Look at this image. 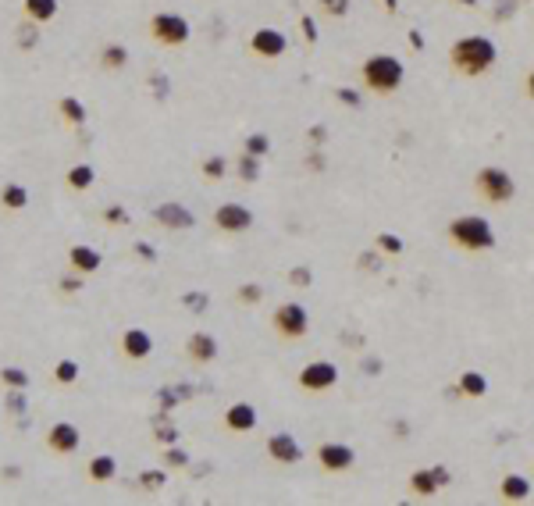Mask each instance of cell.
I'll list each match as a JSON object with an SVG mask.
<instances>
[{
	"label": "cell",
	"instance_id": "cell-42",
	"mask_svg": "<svg viewBox=\"0 0 534 506\" xmlns=\"http://www.w3.org/2000/svg\"><path fill=\"white\" fill-rule=\"evenodd\" d=\"M335 97H338L345 107H360V104H363V97H360V93H353V89H335Z\"/></svg>",
	"mask_w": 534,
	"mask_h": 506
},
{
	"label": "cell",
	"instance_id": "cell-45",
	"mask_svg": "<svg viewBox=\"0 0 534 506\" xmlns=\"http://www.w3.org/2000/svg\"><path fill=\"white\" fill-rule=\"evenodd\" d=\"M292 285H310L313 282V275H310V267H292Z\"/></svg>",
	"mask_w": 534,
	"mask_h": 506
},
{
	"label": "cell",
	"instance_id": "cell-17",
	"mask_svg": "<svg viewBox=\"0 0 534 506\" xmlns=\"http://www.w3.org/2000/svg\"><path fill=\"white\" fill-rule=\"evenodd\" d=\"M68 264H72V271H79V275H93V271H100L104 257H100V250H93L86 243H75L68 250Z\"/></svg>",
	"mask_w": 534,
	"mask_h": 506
},
{
	"label": "cell",
	"instance_id": "cell-7",
	"mask_svg": "<svg viewBox=\"0 0 534 506\" xmlns=\"http://www.w3.org/2000/svg\"><path fill=\"white\" fill-rule=\"evenodd\" d=\"M335 381H338V367L328 361H313L299 371V389H306V393H328V389H335Z\"/></svg>",
	"mask_w": 534,
	"mask_h": 506
},
{
	"label": "cell",
	"instance_id": "cell-31",
	"mask_svg": "<svg viewBox=\"0 0 534 506\" xmlns=\"http://www.w3.org/2000/svg\"><path fill=\"white\" fill-rule=\"evenodd\" d=\"M164 482H168V474H164V471H143V474H139V489H146V492L164 489Z\"/></svg>",
	"mask_w": 534,
	"mask_h": 506
},
{
	"label": "cell",
	"instance_id": "cell-23",
	"mask_svg": "<svg viewBox=\"0 0 534 506\" xmlns=\"http://www.w3.org/2000/svg\"><path fill=\"white\" fill-rule=\"evenodd\" d=\"M460 389H463L466 400H481V396L488 393V381H485V374H478V371H463V374H460Z\"/></svg>",
	"mask_w": 534,
	"mask_h": 506
},
{
	"label": "cell",
	"instance_id": "cell-51",
	"mask_svg": "<svg viewBox=\"0 0 534 506\" xmlns=\"http://www.w3.org/2000/svg\"><path fill=\"white\" fill-rule=\"evenodd\" d=\"M306 164H310L313 171H321V168H324V157H321V154H310V157H306Z\"/></svg>",
	"mask_w": 534,
	"mask_h": 506
},
{
	"label": "cell",
	"instance_id": "cell-30",
	"mask_svg": "<svg viewBox=\"0 0 534 506\" xmlns=\"http://www.w3.org/2000/svg\"><path fill=\"white\" fill-rule=\"evenodd\" d=\"M257 175H260V164H257V157L242 150V157H239V178H246V182H253Z\"/></svg>",
	"mask_w": 534,
	"mask_h": 506
},
{
	"label": "cell",
	"instance_id": "cell-35",
	"mask_svg": "<svg viewBox=\"0 0 534 506\" xmlns=\"http://www.w3.org/2000/svg\"><path fill=\"white\" fill-rule=\"evenodd\" d=\"M104 221L107 225H125V221H129V211H125L121 203H111L107 211H104Z\"/></svg>",
	"mask_w": 534,
	"mask_h": 506
},
{
	"label": "cell",
	"instance_id": "cell-5",
	"mask_svg": "<svg viewBox=\"0 0 534 506\" xmlns=\"http://www.w3.org/2000/svg\"><path fill=\"white\" fill-rule=\"evenodd\" d=\"M474 186H478V196L488 200V203H510L513 193H517L510 171H502V168H481Z\"/></svg>",
	"mask_w": 534,
	"mask_h": 506
},
{
	"label": "cell",
	"instance_id": "cell-27",
	"mask_svg": "<svg viewBox=\"0 0 534 506\" xmlns=\"http://www.w3.org/2000/svg\"><path fill=\"white\" fill-rule=\"evenodd\" d=\"M54 381H57V385H75V381H79V361H72V356L57 361V364H54Z\"/></svg>",
	"mask_w": 534,
	"mask_h": 506
},
{
	"label": "cell",
	"instance_id": "cell-1",
	"mask_svg": "<svg viewBox=\"0 0 534 506\" xmlns=\"http://www.w3.org/2000/svg\"><path fill=\"white\" fill-rule=\"evenodd\" d=\"M495 57H498V50H495V43H492L488 36H463V40H456L453 50H449L453 68L463 72V75H470V79L485 75V72L495 65Z\"/></svg>",
	"mask_w": 534,
	"mask_h": 506
},
{
	"label": "cell",
	"instance_id": "cell-8",
	"mask_svg": "<svg viewBox=\"0 0 534 506\" xmlns=\"http://www.w3.org/2000/svg\"><path fill=\"white\" fill-rule=\"evenodd\" d=\"M285 50H289V40H285V33H278V29H257V33L249 36V54L267 57V61L281 57Z\"/></svg>",
	"mask_w": 534,
	"mask_h": 506
},
{
	"label": "cell",
	"instance_id": "cell-28",
	"mask_svg": "<svg viewBox=\"0 0 534 506\" xmlns=\"http://www.w3.org/2000/svg\"><path fill=\"white\" fill-rule=\"evenodd\" d=\"M225 171H228V161H225L221 154H210V157L203 161V178H210V182L225 178Z\"/></svg>",
	"mask_w": 534,
	"mask_h": 506
},
{
	"label": "cell",
	"instance_id": "cell-54",
	"mask_svg": "<svg viewBox=\"0 0 534 506\" xmlns=\"http://www.w3.org/2000/svg\"><path fill=\"white\" fill-rule=\"evenodd\" d=\"M460 8H478V0H456Z\"/></svg>",
	"mask_w": 534,
	"mask_h": 506
},
{
	"label": "cell",
	"instance_id": "cell-46",
	"mask_svg": "<svg viewBox=\"0 0 534 506\" xmlns=\"http://www.w3.org/2000/svg\"><path fill=\"white\" fill-rule=\"evenodd\" d=\"M132 250H136V253H139V257H143V260H146V264H153V260H157V250H153V246H150V243H143V239H139V243H136V246H132Z\"/></svg>",
	"mask_w": 534,
	"mask_h": 506
},
{
	"label": "cell",
	"instance_id": "cell-4",
	"mask_svg": "<svg viewBox=\"0 0 534 506\" xmlns=\"http://www.w3.org/2000/svg\"><path fill=\"white\" fill-rule=\"evenodd\" d=\"M189 22H185L182 15H175V11H157L153 18H150V36L161 43V47H182L185 40H189Z\"/></svg>",
	"mask_w": 534,
	"mask_h": 506
},
{
	"label": "cell",
	"instance_id": "cell-55",
	"mask_svg": "<svg viewBox=\"0 0 534 506\" xmlns=\"http://www.w3.org/2000/svg\"><path fill=\"white\" fill-rule=\"evenodd\" d=\"M385 8H388V11L395 15V8H399V0H385Z\"/></svg>",
	"mask_w": 534,
	"mask_h": 506
},
{
	"label": "cell",
	"instance_id": "cell-19",
	"mask_svg": "<svg viewBox=\"0 0 534 506\" xmlns=\"http://www.w3.org/2000/svg\"><path fill=\"white\" fill-rule=\"evenodd\" d=\"M118 478V460L111 453H100V457H93L89 460V482H97V485H107Z\"/></svg>",
	"mask_w": 534,
	"mask_h": 506
},
{
	"label": "cell",
	"instance_id": "cell-6",
	"mask_svg": "<svg viewBox=\"0 0 534 506\" xmlns=\"http://www.w3.org/2000/svg\"><path fill=\"white\" fill-rule=\"evenodd\" d=\"M306 329H310V317H306V307L303 303L289 300V303H281L274 310V332L281 339H303Z\"/></svg>",
	"mask_w": 534,
	"mask_h": 506
},
{
	"label": "cell",
	"instance_id": "cell-25",
	"mask_svg": "<svg viewBox=\"0 0 534 506\" xmlns=\"http://www.w3.org/2000/svg\"><path fill=\"white\" fill-rule=\"evenodd\" d=\"M93 182H97V171H93L89 164H72V168H68V186H72L75 193H86Z\"/></svg>",
	"mask_w": 534,
	"mask_h": 506
},
{
	"label": "cell",
	"instance_id": "cell-16",
	"mask_svg": "<svg viewBox=\"0 0 534 506\" xmlns=\"http://www.w3.org/2000/svg\"><path fill=\"white\" fill-rule=\"evenodd\" d=\"M225 428L228 432H235V435H242V432H253L257 428V410L249 406V403H232L228 410H225Z\"/></svg>",
	"mask_w": 534,
	"mask_h": 506
},
{
	"label": "cell",
	"instance_id": "cell-21",
	"mask_svg": "<svg viewBox=\"0 0 534 506\" xmlns=\"http://www.w3.org/2000/svg\"><path fill=\"white\" fill-rule=\"evenodd\" d=\"M498 492H502V499H510V503H524L531 496V482L524 478V474H506L502 485H498Z\"/></svg>",
	"mask_w": 534,
	"mask_h": 506
},
{
	"label": "cell",
	"instance_id": "cell-24",
	"mask_svg": "<svg viewBox=\"0 0 534 506\" xmlns=\"http://www.w3.org/2000/svg\"><path fill=\"white\" fill-rule=\"evenodd\" d=\"M100 61H104V68H111V72L125 68V65H129V47H125V43H107V47L100 50Z\"/></svg>",
	"mask_w": 534,
	"mask_h": 506
},
{
	"label": "cell",
	"instance_id": "cell-2",
	"mask_svg": "<svg viewBox=\"0 0 534 506\" xmlns=\"http://www.w3.org/2000/svg\"><path fill=\"white\" fill-rule=\"evenodd\" d=\"M402 61L392 54H374L363 61V86L370 93H395L402 86Z\"/></svg>",
	"mask_w": 534,
	"mask_h": 506
},
{
	"label": "cell",
	"instance_id": "cell-18",
	"mask_svg": "<svg viewBox=\"0 0 534 506\" xmlns=\"http://www.w3.org/2000/svg\"><path fill=\"white\" fill-rule=\"evenodd\" d=\"M446 482H449V471H446V467H434V471H417L414 478H410V489H414L417 496H434Z\"/></svg>",
	"mask_w": 534,
	"mask_h": 506
},
{
	"label": "cell",
	"instance_id": "cell-41",
	"mask_svg": "<svg viewBox=\"0 0 534 506\" xmlns=\"http://www.w3.org/2000/svg\"><path fill=\"white\" fill-rule=\"evenodd\" d=\"M79 289H82V275H79V271H72V275L61 278V292H68V296H72V292H79Z\"/></svg>",
	"mask_w": 534,
	"mask_h": 506
},
{
	"label": "cell",
	"instance_id": "cell-32",
	"mask_svg": "<svg viewBox=\"0 0 534 506\" xmlns=\"http://www.w3.org/2000/svg\"><path fill=\"white\" fill-rule=\"evenodd\" d=\"M271 150V139L264 136V132H257V136H249L246 139V154H253V157H264Z\"/></svg>",
	"mask_w": 534,
	"mask_h": 506
},
{
	"label": "cell",
	"instance_id": "cell-22",
	"mask_svg": "<svg viewBox=\"0 0 534 506\" xmlns=\"http://www.w3.org/2000/svg\"><path fill=\"white\" fill-rule=\"evenodd\" d=\"M0 203H4V211H25L29 207V189L22 182H8L0 189Z\"/></svg>",
	"mask_w": 534,
	"mask_h": 506
},
{
	"label": "cell",
	"instance_id": "cell-12",
	"mask_svg": "<svg viewBox=\"0 0 534 506\" xmlns=\"http://www.w3.org/2000/svg\"><path fill=\"white\" fill-rule=\"evenodd\" d=\"M153 218L161 221L164 228H171V232H185V228L196 225L193 211H185L182 203H161V207H153Z\"/></svg>",
	"mask_w": 534,
	"mask_h": 506
},
{
	"label": "cell",
	"instance_id": "cell-15",
	"mask_svg": "<svg viewBox=\"0 0 534 506\" xmlns=\"http://www.w3.org/2000/svg\"><path fill=\"white\" fill-rule=\"evenodd\" d=\"M121 353L129 356V361H146V356L153 353V339L146 329H125L121 335Z\"/></svg>",
	"mask_w": 534,
	"mask_h": 506
},
{
	"label": "cell",
	"instance_id": "cell-33",
	"mask_svg": "<svg viewBox=\"0 0 534 506\" xmlns=\"http://www.w3.org/2000/svg\"><path fill=\"white\" fill-rule=\"evenodd\" d=\"M36 40H40V29H36V22H25L22 29H18V47H36Z\"/></svg>",
	"mask_w": 534,
	"mask_h": 506
},
{
	"label": "cell",
	"instance_id": "cell-9",
	"mask_svg": "<svg viewBox=\"0 0 534 506\" xmlns=\"http://www.w3.org/2000/svg\"><path fill=\"white\" fill-rule=\"evenodd\" d=\"M79 442H82V435H79V428H75L72 421H57V425H50V432H47V445H50V453H57V457L79 453Z\"/></svg>",
	"mask_w": 534,
	"mask_h": 506
},
{
	"label": "cell",
	"instance_id": "cell-13",
	"mask_svg": "<svg viewBox=\"0 0 534 506\" xmlns=\"http://www.w3.org/2000/svg\"><path fill=\"white\" fill-rule=\"evenodd\" d=\"M185 353H189L193 364H214L217 353H221V346H217V339L210 332H193L189 342H185Z\"/></svg>",
	"mask_w": 534,
	"mask_h": 506
},
{
	"label": "cell",
	"instance_id": "cell-38",
	"mask_svg": "<svg viewBox=\"0 0 534 506\" xmlns=\"http://www.w3.org/2000/svg\"><path fill=\"white\" fill-rule=\"evenodd\" d=\"M182 303L189 307V310H196V314H203V310H207V296H203V292H185Z\"/></svg>",
	"mask_w": 534,
	"mask_h": 506
},
{
	"label": "cell",
	"instance_id": "cell-11",
	"mask_svg": "<svg viewBox=\"0 0 534 506\" xmlns=\"http://www.w3.org/2000/svg\"><path fill=\"white\" fill-rule=\"evenodd\" d=\"M356 460V453L350 450V445H342V442H324L321 450H317V464L328 471V474H338V471H350Z\"/></svg>",
	"mask_w": 534,
	"mask_h": 506
},
{
	"label": "cell",
	"instance_id": "cell-49",
	"mask_svg": "<svg viewBox=\"0 0 534 506\" xmlns=\"http://www.w3.org/2000/svg\"><path fill=\"white\" fill-rule=\"evenodd\" d=\"M360 267H367V271H374V267H378V253H360Z\"/></svg>",
	"mask_w": 534,
	"mask_h": 506
},
{
	"label": "cell",
	"instance_id": "cell-48",
	"mask_svg": "<svg viewBox=\"0 0 534 506\" xmlns=\"http://www.w3.org/2000/svg\"><path fill=\"white\" fill-rule=\"evenodd\" d=\"M324 136H328V129H324V125H313V129H310V143H313V146H321V143H324Z\"/></svg>",
	"mask_w": 534,
	"mask_h": 506
},
{
	"label": "cell",
	"instance_id": "cell-34",
	"mask_svg": "<svg viewBox=\"0 0 534 506\" xmlns=\"http://www.w3.org/2000/svg\"><path fill=\"white\" fill-rule=\"evenodd\" d=\"M239 300L253 307V303H260V300H264V289H260V285H239Z\"/></svg>",
	"mask_w": 534,
	"mask_h": 506
},
{
	"label": "cell",
	"instance_id": "cell-10",
	"mask_svg": "<svg viewBox=\"0 0 534 506\" xmlns=\"http://www.w3.org/2000/svg\"><path fill=\"white\" fill-rule=\"evenodd\" d=\"M214 225L221 232H246L249 225H253V211L242 203H221L214 211Z\"/></svg>",
	"mask_w": 534,
	"mask_h": 506
},
{
	"label": "cell",
	"instance_id": "cell-50",
	"mask_svg": "<svg viewBox=\"0 0 534 506\" xmlns=\"http://www.w3.org/2000/svg\"><path fill=\"white\" fill-rule=\"evenodd\" d=\"M363 367H367L370 374H378V371H382V361H378V356H367V361H363Z\"/></svg>",
	"mask_w": 534,
	"mask_h": 506
},
{
	"label": "cell",
	"instance_id": "cell-26",
	"mask_svg": "<svg viewBox=\"0 0 534 506\" xmlns=\"http://www.w3.org/2000/svg\"><path fill=\"white\" fill-rule=\"evenodd\" d=\"M57 111H61V118H65L68 125H82L86 122V104L79 97H65V100L57 104Z\"/></svg>",
	"mask_w": 534,
	"mask_h": 506
},
{
	"label": "cell",
	"instance_id": "cell-36",
	"mask_svg": "<svg viewBox=\"0 0 534 506\" xmlns=\"http://www.w3.org/2000/svg\"><path fill=\"white\" fill-rule=\"evenodd\" d=\"M321 11L331 15V18H342L345 11H350V0H321Z\"/></svg>",
	"mask_w": 534,
	"mask_h": 506
},
{
	"label": "cell",
	"instance_id": "cell-53",
	"mask_svg": "<svg viewBox=\"0 0 534 506\" xmlns=\"http://www.w3.org/2000/svg\"><path fill=\"white\" fill-rule=\"evenodd\" d=\"M527 93H531V100H534V72L527 75Z\"/></svg>",
	"mask_w": 534,
	"mask_h": 506
},
{
	"label": "cell",
	"instance_id": "cell-20",
	"mask_svg": "<svg viewBox=\"0 0 534 506\" xmlns=\"http://www.w3.org/2000/svg\"><path fill=\"white\" fill-rule=\"evenodd\" d=\"M22 8H25V18L29 22H36V25H47L57 18V0H22Z\"/></svg>",
	"mask_w": 534,
	"mask_h": 506
},
{
	"label": "cell",
	"instance_id": "cell-14",
	"mask_svg": "<svg viewBox=\"0 0 534 506\" xmlns=\"http://www.w3.org/2000/svg\"><path fill=\"white\" fill-rule=\"evenodd\" d=\"M267 453H271V460H278V464H299V460H303L299 442H296L289 432L271 435V438H267Z\"/></svg>",
	"mask_w": 534,
	"mask_h": 506
},
{
	"label": "cell",
	"instance_id": "cell-40",
	"mask_svg": "<svg viewBox=\"0 0 534 506\" xmlns=\"http://www.w3.org/2000/svg\"><path fill=\"white\" fill-rule=\"evenodd\" d=\"M299 29H303V40H306V43H317V25H313V18H310V15H303V18H299Z\"/></svg>",
	"mask_w": 534,
	"mask_h": 506
},
{
	"label": "cell",
	"instance_id": "cell-39",
	"mask_svg": "<svg viewBox=\"0 0 534 506\" xmlns=\"http://www.w3.org/2000/svg\"><path fill=\"white\" fill-rule=\"evenodd\" d=\"M378 246H382L385 253H402V239H399V235H388V232L378 235Z\"/></svg>",
	"mask_w": 534,
	"mask_h": 506
},
{
	"label": "cell",
	"instance_id": "cell-3",
	"mask_svg": "<svg viewBox=\"0 0 534 506\" xmlns=\"http://www.w3.org/2000/svg\"><path fill=\"white\" fill-rule=\"evenodd\" d=\"M449 239L460 246V250H470V253H481V250H492L495 246V232L485 218L478 214H463L449 225Z\"/></svg>",
	"mask_w": 534,
	"mask_h": 506
},
{
	"label": "cell",
	"instance_id": "cell-29",
	"mask_svg": "<svg viewBox=\"0 0 534 506\" xmlns=\"http://www.w3.org/2000/svg\"><path fill=\"white\" fill-rule=\"evenodd\" d=\"M0 381H4L8 389H25L29 374H25V367H4V371H0Z\"/></svg>",
	"mask_w": 534,
	"mask_h": 506
},
{
	"label": "cell",
	"instance_id": "cell-43",
	"mask_svg": "<svg viewBox=\"0 0 534 506\" xmlns=\"http://www.w3.org/2000/svg\"><path fill=\"white\" fill-rule=\"evenodd\" d=\"M150 86H153V93H157V97H168V75L153 72V75H150Z\"/></svg>",
	"mask_w": 534,
	"mask_h": 506
},
{
	"label": "cell",
	"instance_id": "cell-37",
	"mask_svg": "<svg viewBox=\"0 0 534 506\" xmlns=\"http://www.w3.org/2000/svg\"><path fill=\"white\" fill-rule=\"evenodd\" d=\"M4 403H8L11 413H22L25 403H29V400H25V389H8V400H4Z\"/></svg>",
	"mask_w": 534,
	"mask_h": 506
},
{
	"label": "cell",
	"instance_id": "cell-44",
	"mask_svg": "<svg viewBox=\"0 0 534 506\" xmlns=\"http://www.w3.org/2000/svg\"><path fill=\"white\" fill-rule=\"evenodd\" d=\"M164 460H168V467H185L189 464V457H185L182 450H164Z\"/></svg>",
	"mask_w": 534,
	"mask_h": 506
},
{
	"label": "cell",
	"instance_id": "cell-47",
	"mask_svg": "<svg viewBox=\"0 0 534 506\" xmlns=\"http://www.w3.org/2000/svg\"><path fill=\"white\" fill-rule=\"evenodd\" d=\"M157 442H161V445H171V442H178V432H175V428H161V432H157Z\"/></svg>",
	"mask_w": 534,
	"mask_h": 506
},
{
	"label": "cell",
	"instance_id": "cell-52",
	"mask_svg": "<svg viewBox=\"0 0 534 506\" xmlns=\"http://www.w3.org/2000/svg\"><path fill=\"white\" fill-rule=\"evenodd\" d=\"M410 47H414V50H424V36H421V33H410Z\"/></svg>",
	"mask_w": 534,
	"mask_h": 506
}]
</instances>
